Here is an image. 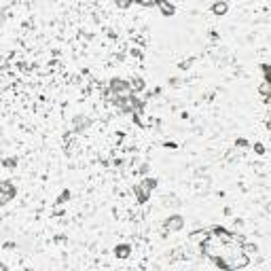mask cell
Here are the masks:
<instances>
[{
    "label": "cell",
    "instance_id": "1",
    "mask_svg": "<svg viewBox=\"0 0 271 271\" xmlns=\"http://www.w3.org/2000/svg\"><path fill=\"white\" fill-rule=\"evenodd\" d=\"M15 197V187H13L11 182H0V206H5V204H9L11 199Z\"/></svg>",
    "mask_w": 271,
    "mask_h": 271
},
{
    "label": "cell",
    "instance_id": "2",
    "mask_svg": "<svg viewBox=\"0 0 271 271\" xmlns=\"http://www.w3.org/2000/svg\"><path fill=\"white\" fill-rule=\"evenodd\" d=\"M155 187V182L153 180H146V182H142L140 187H138V193H140V199H146V195H149V191Z\"/></svg>",
    "mask_w": 271,
    "mask_h": 271
},
{
    "label": "cell",
    "instance_id": "3",
    "mask_svg": "<svg viewBox=\"0 0 271 271\" xmlns=\"http://www.w3.org/2000/svg\"><path fill=\"white\" fill-rule=\"evenodd\" d=\"M180 227H182V218L180 216L167 218V223H165V229H169V231H176V229H180Z\"/></svg>",
    "mask_w": 271,
    "mask_h": 271
},
{
    "label": "cell",
    "instance_id": "4",
    "mask_svg": "<svg viewBox=\"0 0 271 271\" xmlns=\"http://www.w3.org/2000/svg\"><path fill=\"white\" fill-rule=\"evenodd\" d=\"M155 3H157V5H159V7H161V11L165 13V15H172V13H174L172 5H165V3H163V0H155Z\"/></svg>",
    "mask_w": 271,
    "mask_h": 271
},
{
    "label": "cell",
    "instance_id": "5",
    "mask_svg": "<svg viewBox=\"0 0 271 271\" xmlns=\"http://www.w3.org/2000/svg\"><path fill=\"white\" fill-rule=\"evenodd\" d=\"M212 11L216 13V15H225V13H227V5H225V3H216Z\"/></svg>",
    "mask_w": 271,
    "mask_h": 271
}]
</instances>
